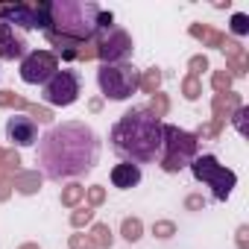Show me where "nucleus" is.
<instances>
[{
  "mask_svg": "<svg viewBox=\"0 0 249 249\" xmlns=\"http://www.w3.org/2000/svg\"><path fill=\"white\" fill-rule=\"evenodd\" d=\"M21 170V156L15 150L0 147V202H6L12 194V176Z\"/></svg>",
  "mask_w": 249,
  "mask_h": 249,
  "instance_id": "14",
  "label": "nucleus"
},
{
  "mask_svg": "<svg viewBox=\"0 0 249 249\" xmlns=\"http://www.w3.org/2000/svg\"><path fill=\"white\" fill-rule=\"evenodd\" d=\"M79 91H82V82H79L76 71H56L44 82V94L41 97L50 106H73L79 100Z\"/></svg>",
  "mask_w": 249,
  "mask_h": 249,
  "instance_id": "9",
  "label": "nucleus"
},
{
  "mask_svg": "<svg viewBox=\"0 0 249 249\" xmlns=\"http://www.w3.org/2000/svg\"><path fill=\"white\" fill-rule=\"evenodd\" d=\"M237 249H249V226L237 229Z\"/></svg>",
  "mask_w": 249,
  "mask_h": 249,
  "instance_id": "37",
  "label": "nucleus"
},
{
  "mask_svg": "<svg viewBox=\"0 0 249 249\" xmlns=\"http://www.w3.org/2000/svg\"><path fill=\"white\" fill-rule=\"evenodd\" d=\"M12 188L24 196H33L38 188H41V173L38 170H18L12 176Z\"/></svg>",
  "mask_w": 249,
  "mask_h": 249,
  "instance_id": "19",
  "label": "nucleus"
},
{
  "mask_svg": "<svg viewBox=\"0 0 249 249\" xmlns=\"http://www.w3.org/2000/svg\"><path fill=\"white\" fill-rule=\"evenodd\" d=\"M138 88H141L144 94H159V88H161V71H159V68L144 71V76H141Z\"/></svg>",
  "mask_w": 249,
  "mask_h": 249,
  "instance_id": "21",
  "label": "nucleus"
},
{
  "mask_svg": "<svg viewBox=\"0 0 249 249\" xmlns=\"http://www.w3.org/2000/svg\"><path fill=\"white\" fill-rule=\"evenodd\" d=\"M68 246H71V249H97V246H94V240H91L88 234H71Z\"/></svg>",
  "mask_w": 249,
  "mask_h": 249,
  "instance_id": "34",
  "label": "nucleus"
},
{
  "mask_svg": "<svg viewBox=\"0 0 249 249\" xmlns=\"http://www.w3.org/2000/svg\"><path fill=\"white\" fill-rule=\"evenodd\" d=\"M94 47H97V59L103 65H120V62H126L129 53H132V38H129L126 30L108 27V30L94 36Z\"/></svg>",
  "mask_w": 249,
  "mask_h": 249,
  "instance_id": "7",
  "label": "nucleus"
},
{
  "mask_svg": "<svg viewBox=\"0 0 249 249\" xmlns=\"http://www.w3.org/2000/svg\"><path fill=\"white\" fill-rule=\"evenodd\" d=\"M82 196H85V188H82L79 182H73V185H68V188L62 191V205H65V208H76Z\"/></svg>",
  "mask_w": 249,
  "mask_h": 249,
  "instance_id": "23",
  "label": "nucleus"
},
{
  "mask_svg": "<svg viewBox=\"0 0 249 249\" xmlns=\"http://www.w3.org/2000/svg\"><path fill=\"white\" fill-rule=\"evenodd\" d=\"M191 173H194L196 182H205V185L211 188V196L220 199V202H226V199L231 196V188L237 185L234 170L223 167V164L217 161V156H211V153L196 156V159L191 161Z\"/></svg>",
  "mask_w": 249,
  "mask_h": 249,
  "instance_id": "5",
  "label": "nucleus"
},
{
  "mask_svg": "<svg viewBox=\"0 0 249 249\" xmlns=\"http://www.w3.org/2000/svg\"><path fill=\"white\" fill-rule=\"evenodd\" d=\"M27 111L33 114V120L38 117V123H50V120H53V111H50L47 106H38V103H30V106H27Z\"/></svg>",
  "mask_w": 249,
  "mask_h": 249,
  "instance_id": "29",
  "label": "nucleus"
},
{
  "mask_svg": "<svg viewBox=\"0 0 249 249\" xmlns=\"http://www.w3.org/2000/svg\"><path fill=\"white\" fill-rule=\"evenodd\" d=\"M231 123L237 126V132H240V135H246V108H243V106H240V108H234Z\"/></svg>",
  "mask_w": 249,
  "mask_h": 249,
  "instance_id": "35",
  "label": "nucleus"
},
{
  "mask_svg": "<svg viewBox=\"0 0 249 249\" xmlns=\"http://www.w3.org/2000/svg\"><path fill=\"white\" fill-rule=\"evenodd\" d=\"M141 182V167L132 164V161H123V164H114L111 167V185L120 188V191H129Z\"/></svg>",
  "mask_w": 249,
  "mask_h": 249,
  "instance_id": "16",
  "label": "nucleus"
},
{
  "mask_svg": "<svg viewBox=\"0 0 249 249\" xmlns=\"http://www.w3.org/2000/svg\"><path fill=\"white\" fill-rule=\"evenodd\" d=\"M6 138L15 147H33L38 141V123L27 114H12L6 123Z\"/></svg>",
  "mask_w": 249,
  "mask_h": 249,
  "instance_id": "12",
  "label": "nucleus"
},
{
  "mask_svg": "<svg viewBox=\"0 0 249 249\" xmlns=\"http://www.w3.org/2000/svg\"><path fill=\"white\" fill-rule=\"evenodd\" d=\"M185 208H188V211H202V208H205V199H202L199 194H191V196L185 199Z\"/></svg>",
  "mask_w": 249,
  "mask_h": 249,
  "instance_id": "36",
  "label": "nucleus"
},
{
  "mask_svg": "<svg viewBox=\"0 0 249 249\" xmlns=\"http://www.w3.org/2000/svg\"><path fill=\"white\" fill-rule=\"evenodd\" d=\"M100 161V138L82 120H65L38 138L36 164L44 179L62 182L88 173Z\"/></svg>",
  "mask_w": 249,
  "mask_h": 249,
  "instance_id": "1",
  "label": "nucleus"
},
{
  "mask_svg": "<svg viewBox=\"0 0 249 249\" xmlns=\"http://www.w3.org/2000/svg\"><path fill=\"white\" fill-rule=\"evenodd\" d=\"M147 111L153 114V117H167V111H170V100L164 97V94H153V100H150V106H147Z\"/></svg>",
  "mask_w": 249,
  "mask_h": 249,
  "instance_id": "24",
  "label": "nucleus"
},
{
  "mask_svg": "<svg viewBox=\"0 0 249 249\" xmlns=\"http://www.w3.org/2000/svg\"><path fill=\"white\" fill-rule=\"evenodd\" d=\"M188 33L196 38V41H202V47H223V41H226V36L220 33V30H214V27H208V24H191L188 27Z\"/></svg>",
  "mask_w": 249,
  "mask_h": 249,
  "instance_id": "18",
  "label": "nucleus"
},
{
  "mask_svg": "<svg viewBox=\"0 0 249 249\" xmlns=\"http://www.w3.org/2000/svg\"><path fill=\"white\" fill-rule=\"evenodd\" d=\"M202 71H208V59H205V56H194V59L188 62V73L199 79V73H202Z\"/></svg>",
  "mask_w": 249,
  "mask_h": 249,
  "instance_id": "33",
  "label": "nucleus"
},
{
  "mask_svg": "<svg viewBox=\"0 0 249 249\" xmlns=\"http://www.w3.org/2000/svg\"><path fill=\"white\" fill-rule=\"evenodd\" d=\"M97 82H100L103 97H108V100H126V97H132V94L138 91L141 73H138L129 62H120V65H100Z\"/></svg>",
  "mask_w": 249,
  "mask_h": 249,
  "instance_id": "6",
  "label": "nucleus"
},
{
  "mask_svg": "<svg viewBox=\"0 0 249 249\" xmlns=\"http://www.w3.org/2000/svg\"><path fill=\"white\" fill-rule=\"evenodd\" d=\"M47 36V41L53 44V56L56 59H65V62H82V47L85 44H79V41H71V38H59V36H50V33H44Z\"/></svg>",
  "mask_w": 249,
  "mask_h": 249,
  "instance_id": "17",
  "label": "nucleus"
},
{
  "mask_svg": "<svg viewBox=\"0 0 249 249\" xmlns=\"http://www.w3.org/2000/svg\"><path fill=\"white\" fill-rule=\"evenodd\" d=\"M85 196H88V208H97V205H103V202H106V191H103L100 185L85 188Z\"/></svg>",
  "mask_w": 249,
  "mask_h": 249,
  "instance_id": "30",
  "label": "nucleus"
},
{
  "mask_svg": "<svg viewBox=\"0 0 249 249\" xmlns=\"http://www.w3.org/2000/svg\"><path fill=\"white\" fill-rule=\"evenodd\" d=\"M27 100L21 97V94H15V91H0V108H21V111H27Z\"/></svg>",
  "mask_w": 249,
  "mask_h": 249,
  "instance_id": "25",
  "label": "nucleus"
},
{
  "mask_svg": "<svg viewBox=\"0 0 249 249\" xmlns=\"http://www.w3.org/2000/svg\"><path fill=\"white\" fill-rule=\"evenodd\" d=\"M100 12L103 9L94 0H47V30L44 33L85 44L97 36Z\"/></svg>",
  "mask_w": 249,
  "mask_h": 249,
  "instance_id": "3",
  "label": "nucleus"
},
{
  "mask_svg": "<svg viewBox=\"0 0 249 249\" xmlns=\"http://www.w3.org/2000/svg\"><path fill=\"white\" fill-rule=\"evenodd\" d=\"M231 33L234 36H246L249 33V15H243V12L231 15Z\"/></svg>",
  "mask_w": 249,
  "mask_h": 249,
  "instance_id": "32",
  "label": "nucleus"
},
{
  "mask_svg": "<svg viewBox=\"0 0 249 249\" xmlns=\"http://www.w3.org/2000/svg\"><path fill=\"white\" fill-rule=\"evenodd\" d=\"M27 56V38L21 33H15L9 24L0 21V59L3 62H15Z\"/></svg>",
  "mask_w": 249,
  "mask_h": 249,
  "instance_id": "13",
  "label": "nucleus"
},
{
  "mask_svg": "<svg viewBox=\"0 0 249 249\" xmlns=\"http://www.w3.org/2000/svg\"><path fill=\"white\" fill-rule=\"evenodd\" d=\"M94 220V208H88V205H82V208H76L73 214H71V226L73 229H82V226H88Z\"/></svg>",
  "mask_w": 249,
  "mask_h": 249,
  "instance_id": "27",
  "label": "nucleus"
},
{
  "mask_svg": "<svg viewBox=\"0 0 249 249\" xmlns=\"http://www.w3.org/2000/svg\"><path fill=\"white\" fill-rule=\"evenodd\" d=\"M59 71V59L50 50H33L21 59V79L30 85H44Z\"/></svg>",
  "mask_w": 249,
  "mask_h": 249,
  "instance_id": "10",
  "label": "nucleus"
},
{
  "mask_svg": "<svg viewBox=\"0 0 249 249\" xmlns=\"http://www.w3.org/2000/svg\"><path fill=\"white\" fill-rule=\"evenodd\" d=\"M0 21L9 24L12 30H47V0L0 6Z\"/></svg>",
  "mask_w": 249,
  "mask_h": 249,
  "instance_id": "8",
  "label": "nucleus"
},
{
  "mask_svg": "<svg viewBox=\"0 0 249 249\" xmlns=\"http://www.w3.org/2000/svg\"><path fill=\"white\" fill-rule=\"evenodd\" d=\"M153 234L161 237V240H167V237L176 234V226H173L170 220H159V223H153Z\"/></svg>",
  "mask_w": 249,
  "mask_h": 249,
  "instance_id": "31",
  "label": "nucleus"
},
{
  "mask_svg": "<svg viewBox=\"0 0 249 249\" xmlns=\"http://www.w3.org/2000/svg\"><path fill=\"white\" fill-rule=\"evenodd\" d=\"M234 108H240V97L234 91H226V94H217L214 103H211V111H214V120L208 126H199V132H194L196 138H217L226 126V120L234 114Z\"/></svg>",
  "mask_w": 249,
  "mask_h": 249,
  "instance_id": "11",
  "label": "nucleus"
},
{
  "mask_svg": "<svg viewBox=\"0 0 249 249\" xmlns=\"http://www.w3.org/2000/svg\"><path fill=\"white\" fill-rule=\"evenodd\" d=\"M182 94H185L188 100H199V94H202V82H199L196 76L188 73V76L182 79Z\"/></svg>",
  "mask_w": 249,
  "mask_h": 249,
  "instance_id": "26",
  "label": "nucleus"
},
{
  "mask_svg": "<svg viewBox=\"0 0 249 249\" xmlns=\"http://www.w3.org/2000/svg\"><path fill=\"white\" fill-rule=\"evenodd\" d=\"M211 85H214L217 94H226V91L231 88V76H229V71H217V73L211 76Z\"/></svg>",
  "mask_w": 249,
  "mask_h": 249,
  "instance_id": "28",
  "label": "nucleus"
},
{
  "mask_svg": "<svg viewBox=\"0 0 249 249\" xmlns=\"http://www.w3.org/2000/svg\"><path fill=\"white\" fill-rule=\"evenodd\" d=\"M111 150L132 164H150L161 156L164 123L153 117L147 108H129L108 132Z\"/></svg>",
  "mask_w": 249,
  "mask_h": 249,
  "instance_id": "2",
  "label": "nucleus"
},
{
  "mask_svg": "<svg viewBox=\"0 0 249 249\" xmlns=\"http://www.w3.org/2000/svg\"><path fill=\"white\" fill-rule=\"evenodd\" d=\"M18 249H38V243H24V246H18Z\"/></svg>",
  "mask_w": 249,
  "mask_h": 249,
  "instance_id": "39",
  "label": "nucleus"
},
{
  "mask_svg": "<svg viewBox=\"0 0 249 249\" xmlns=\"http://www.w3.org/2000/svg\"><path fill=\"white\" fill-rule=\"evenodd\" d=\"M199 156V138L188 129H179L173 123H164V144L159 156V167L164 173H179L191 167V161Z\"/></svg>",
  "mask_w": 249,
  "mask_h": 249,
  "instance_id": "4",
  "label": "nucleus"
},
{
  "mask_svg": "<svg viewBox=\"0 0 249 249\" xmlns=\"http://www.w3.org/2000/svg\"><path fill=\"white\" fill-rule=\"evenodd\" d=\"M88 237L94 240V246H97V249H111V243H114V234H111V229H108L106 223H94Z\"/></svg>",
  "mask_w": 249,
  "mask_h": 249,
  "instance_id": "20",
  "label": "nucleus"
},
{
  "mask_svg": "<svg viewBox=\"0 0 249 249\" xmlns=\"http://www.w3.org/2000/svg\"><path fill=\"white\" fill-rule=\"evenodd\" d=\"M88 108H91V111H100V108H103V100H91Z\"/></svg>",
  "mask_w": 249,
  "mask_h": 249,
  "instance_id": "38",
  "label": "nucleus"
},
{
  "mask_svg": "<svg viewBox=\"0 0 249 249\" xmlns=\"http://www.w3.org/2000/svg\"><path fill=\"white\" fill-rule=\"evenodd\" d=\"M141 231H144V223L138 220V217H126L120 223V234L126 237L129 243H135V240H141Z\"/></svg>",
  "mask_w": 249,
  "mask_h": 249,
  "instance_id": "22",
  "label": "nucleus"
},
{
  "mask_svg": "<svg viewBox=\"0 0 249 249\" xmlns=\"http://www.w3.org/2000/svg\"><path fill=\"white\" fill-rule=\"evenodd\" d=\"M220 50H223V53H226V59H229V76H231V79H234V76H246V71H249L246 50H243L237 41H231V38H226Z\"/></svg>",
  "mask_w": 249,
  "mask_h": 249,
  "instance_id": "15",
  "label": "nucleus"
}]
</instances>
